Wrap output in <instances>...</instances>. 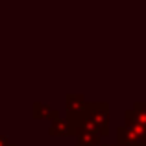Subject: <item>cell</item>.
Listing matches in <instances>:
<instances>
[{"mask_svg":"<svg viewBox=\"0 0 146 146\" xmlns=\"http://www.w3.org/2000/svg\"><path fill=\"white\" fill-rule=\"evenodd\" d=\"M0 146H15V144L11 143L6 135H2V133H0Z\"/></svg>","mask_w":146,"mask_h":146,"instance_id":"obj_5","label":"cell"},{"mask_svg":"<svg viewBox=\"0 0 146 146\" xmlns=\"http://www.w3.org/2000/svg\"><path fill=\"white\" fill-rule=\"evenodd\" d=\"M32 115H33V118H37V120H41V118H50V120L59 118V113H57L54 107H50L48 104H43V102H35L33 104Z\"/></svg>","mask_w":146,"mask_h":146,"instance_id":"obj_2","label":"cell"},{"mask_svg":"<svg viewBox=\"0 0 146 146\" xmlns=\"http://www.w3.org/2000/svg\"><path fill=\"white\" fill-rule=\"evenodd\" d=\"M48 133L52 137H65V135H70V126H68L67 118H56V120L50 122V128Z\"/></svg>","mask_w":146,"mask_h":146,"instance_id":"obj_3","label":"cell"},{"mask_svg":"<svg viewBox=\"0 0 146 146\" xmlns=\"http://www.w3.org/2000/svg\"><path fill=\"white\" fill-rule=\"evenodd\" d=\"M87 106H89V104L85 102V98H83L82 94H74V93L67 94V102H65V107H67V120L68 122L78 120L83 115V111L87 109Z\"/></svg>","mask_w":146,"mask_h":146,"instance_id":"obj_1","label":"cell"},{"mask_svg":"<svg viewBox=\"0 0 146 146\" xmlns=\"http://www.w3.org/2000/svg\"><path fill=\"white\" fill-rule=\"evenodd\" d=\"M100 139L102 137L96 135L93 131H87V129H82L78 131V141H76V146H98Z\"/></svg>","mask_w":146,"mask_h":146,"instance_id":"obj_4","label":"cell"}]
</instances>
